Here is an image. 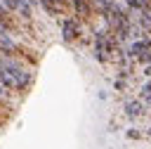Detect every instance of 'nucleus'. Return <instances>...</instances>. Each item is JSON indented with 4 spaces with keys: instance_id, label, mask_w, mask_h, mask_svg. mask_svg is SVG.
<instances>
[{
    "instance_id": "nucleus-1",
    "label": "nucleus",
    "mask_w": 151,
    "mask_h": 149,
    "mask_svg": "<svg viewBox=\"0 0 151 149\" xmlns=\"http://www.w3.org/2000/svg\"><path fill=\"white\" fill-rule=\"evenodd\" d=\"M78 33H80L78 21H76V19H66V21H64V38H66V40H73V38H78Z\"/></svg>"
},
{
    "instance_id": "nucleus-2",
    "label": "nucleus",
    "mask_w": 151,
    "mask_h": 149,
    "mask_svg": "<svg viewBox=\"0 0 151 149\" xmlns=\"http://www.w3.org/2000/svg\"><path fill=\"white\" fill-rule=\"evenodd\" d=\"M149 47H151V43H149V40H139V43H134V45H132V52H134V54H142V52H146Z\"/></svg>"
},
{
    "instance_id": "nucleus-3",
    "label": "nucleus",
    "mask_w": 151,
    "mask_h": 149,
    "mask_svg": "<svg viewBox=\"0 0 151 149\" xmlns=\"http://www.w3.org/2000/svg\"><path fill=\"white\" fill-rule=\"evenodd\" d=\"M92 2H94V5H97V7L101 9V12H109V9H111V7L116 5L113 0H92Z\"/></svg>"
},
{
    "instance_id": "nucleus-4",
    "label": "nucleus",
    "mask_w": 151,
    "mask_h": 149,
    "mask_svg": "<svg viewBox=\"0 0 151 149\" xmlns=\"http://www.w3.org/2000/svg\"><path fill=\"white\" fill-rule=\"evenodd\" d=\"M127 5L130 7H137V9H146L151 5V0H127Z\"/></svg>"
},
{
    "instance_id": "nucleus-5",
    "label": "nucleus",
    "mask_w": 151,
    "mask_h": 149,
    "mask_svg": "<svg viewBox=\"0 0 151 149\" xmlns=\"http://www.w3.org/2000/svg\"><path fill=\"white\" fill-rule=\"evenodd\" d=\"M127 109H130V114H139V104H130Z\"/></svg>"
}]
</instances>
